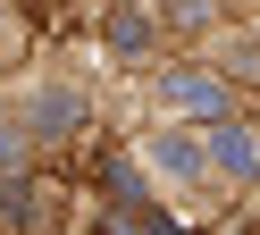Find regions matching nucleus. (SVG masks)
<instances>
[{"label": "nucleus", "mask_w": 260, "mask_h": 235, "mask_svg": "<svg viewBox=\"0 0 260 235\" xmlns=\"http://www.w3.org/2000/svg\"><path fill=\"white\" fill-rule=\"evenodd\" d=\"M168 101H176V109H218V84H202V76H168Z\"/></svg>", "instance_id": "obj_1"}, {"label": "nucleus", "mask_w": 260, "mask_h": 235, "mask_svg": "<svg viewBox=\"0 0 260 235\" xmlns=\"http://www.w3.org/2000/svg\"><path fill=\"white\" fill-rule=\"evenodd\" d=\"M76 118H84V109H76V93H42V101H34V126H51V134L76 126Z\"/></svg>", "instance_id": "obj_2"}]
</instances>
